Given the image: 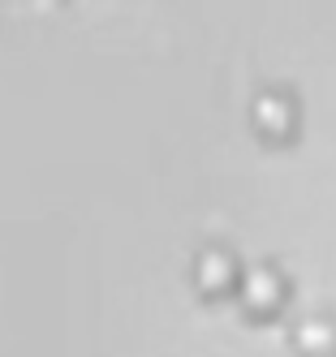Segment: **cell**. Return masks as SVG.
I'll list each match as a JSON object with an SVG mask.
<instances>
[{"label":"cell","mask_w":336,"mask_h":357,"mask_svg":"<svg viewBox=\"0 0 336 357\" xmlns=\"http://www.w3.org/2000/svg\"><path fill=\"white\" fill-rule=\"evenodd\" d=\"M246 293L263 301V297H272V293H276V280H272L268 271H250V275H246Z\"/></svg>","instance_id":"obj_1"},{"label":"cell","mask_w":336,"mask_h":357,"mask_svg":"<svg viewBox=\"0 0 336 357\" xmlns=\"http://www.w3.org/2000/svg\"><path fill=\"white\" fill-rule=\"evenodd\" d=\"M228 275V259L220 250H207L203 254V280H224Z\"/></svg>","instance_id":"obj_2"}]
</instances>
